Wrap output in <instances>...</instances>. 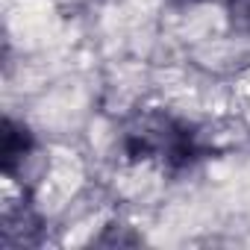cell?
Returning <instances> with one entry per match:
<instances>
[{"mask_svg":"<svg viewBox=\"0 0 250 250\" xmlns=\"http://www.w3.org/2000/svg\"><path fill=\"white\" fill-rule=\"evenodd\" d=\"M121 147L130 162H153L168 174L188 171L209 156V147L194 124L165 109L139 112L124 130Z\"/></svg>","mask_w":250,"mask_h":250,"instance_id":"cell-1","label":"cell"},{"mask_svg":"<svg viewBox=\"0 0 250 250\" xmlns=\"http://www.w3.org/2000/svg\"><path fill=\"white\" fill-rule=\"evenodd\" d=\"M33 153H36V136L30 133V127L15 118H3V136H0V168H3V174L9 180L21 177Z\"/></svg>","mask_w":250,"mask_h":250,"instance_id":"cell-2","label":"cell"},{"mask_svg":"<svg viewBox=\"0 0 250 250\" xmlns=\"http://www.w3.org/2000/svg\"><path fill=\"white\" fill-rule=\"evenodd\" d=\"M142 241H145V238H142L133 227L112 221L109 227H103V232H100L91 244H97V247H139Z\"/></svg>","mask_w":250,"mask_h":250,"instance_id":"cell-3","label":"cell"},{"mask_svg":"<svg viewBox=\"0 0 250 250\" xmlns=\"http://www.w3.org/2000/svg\"><path fill=\"white\" fill-rule=\"evenodd\" d=\"M227 24L232 33L250 36V0H227Z\"/></svg>","mask_w":250,"mask_h":250,"instance_id":"cell-4","label":"cell"},{"mask_svg":"<svg viewBox=\"0 0 250 250\" xmlns=\"http://www.w3.org/2000/svg\"><path fill=\"white\" fill-rule=\"evenodd\" d=\"M174 3H188V0H174Z\"/></svg>","mask_w":250,"mask_h":250,"instance_id":"cell-5","label":"cell"}]
</instances>
